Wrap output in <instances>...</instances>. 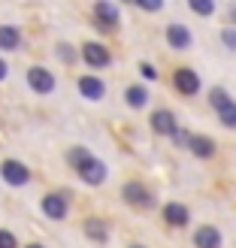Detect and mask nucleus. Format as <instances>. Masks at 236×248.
<instances>
[{
  "label": "nucleus",
  "mask_w": 236,
  "mask_h": 248,
  "mask_svg": "<svg viewBox=\"0 0 236 248\" xmlns=\"http://www.w3.org/2000/svg\"><path fill=\"white\" fill-rule=\"evenodd\" d=\"M28 88L33 91V94H52L55 91V85H58V79H55V73L48 70V67H43V64H33V67H28Z\"/></svg>",
  "instance_id": "obj_1"
},
{
  "label": "nucleus",
  "mask_w": 236,
  "mask_h": 248,
  "mask_svg": "<svg viewBox=\"0 0 236 248\" xmlns=\"http://www.w3.org/2000/svg\"><path fill=\"white\" fill-rule=\"evenodd\" d=\"M40 209H43V215L46 218H52V221H64L70 215V194L64 191H52V194H46L43 200H40Z\"/></svg>",
  "instance_id": "obj_2"
},
{
  "label": "nucleus",
  "mask_w": 236,
  "mask_h": 248,
  "mask_svg": "<svg viewBox=\"0 0 236 248\" xmlns=\"http://www.w3.org/2000/svg\"><path fill=\"white\" fill-rule=\"evenodd\" d=\"M0 179H3L9 188H24V185L31 182V170L21 164L16 157H6L0 160Z\"/></svg>",
  "instance_id": "obj_3"
},
{
  "label": "nucleus",
  "mask_w": 236,
  "mask_h": 248,
  "mask_svg": "<svg viewBox=\"0 0 236 248\" xmlns=\"http://www.w3.org/2000/svg\"><path fill=\"white\" fill-rule=\"evenodd\" d=\"M79 58L88 64L91 70H103V67H109L112 64V55H109V48L103 46V43H97V40H88V43H82V48H79Z\"/></svg>",
  "instance_id": "obj_4"
},
{
  "label": "nucleus",
  "mask_w": 236,
  "mask_h": 248,
  "mask_svg": "<svg viewBox=\"0 0 236 248\" xmlns=\"http://www.w3.org/2000/svg\"><path fill=\"white\" fill-rule=\"evenodd\" d=\"M76 172H79V179H82L85 185H91V188H97V185L106 182V164H103L100 157H94V155L85 157L82 164L76 167Z\"/></svg>",
  "instance_id": "obj_5"
},
{
  "label": "nucleus",
  "mask_w": 236,
  "mask_h": 248,
  "mask_svg": "<svg viewBox=\"0 0 236 248\" xmlns=\"http://www.w3.org/2000/svg\"><path fill=\"white\" fill-rule=\"evenodd\" d=\"M118 21H121L118 6L109 3V0H97V3H94V24H97V28H100V31H115Z\"/></svg>",
  "instance_id": "obj_6"
},
{
  "label": "nucleus",
  "mask_w": 236,
  "mask_h": 248,
  "mask_svg": "<svg viewBox=\"0 0 236 248\" xmlns=\"http://www.w3.org/2000/svg\"><path fill=\"white\" fill-rule=\"evenodd\" d=\"M121 200L127 203V206H133V209H148L155 200H152V194L145 191V185H140V182H127L121 188Z\"/></svg>",
  "instance_id": "obj_7"
},
{
  "label": "nucleus",
  "mask_w": 236,
  "mask_h": 248,
  "mask_svg": "<svg viewBox=\"0 0 236 248\" xmlns=\"http://www.w3.org/2000/svg\"><path fill=\"white\" fill-rule=\"evenodd\" d=\"M173 85H176V91H179V94L194 97L197 91H200V76H197L191 67H179L176 73H173Z\"/></svg>",
  "instance_id": "obj_8"
},
{
  "label": "nucleus",
  "mask_w": 236,
  "mask_h": 248,
  "mask_svg": "<svg viewBox=\"0 0 236 248\" xmlns=\"http://www.w3.org/2000/svg\"><path fill=\"white\" fill-rule=\"evenodd\" d=\"M76 85H79V94L85 100H103V94H106V82L97 76H79Z\"/></svg>",
  "instance_id": "obj_9"
},
{
  "label": "nucleus",
  "mask_w": 236,
  "mask_h": 248,
  "mask_svg": "<svg viewBox=\"0 0 236 248\" xmlns=\"http://www.w3.org/2000/svg\"><path fill=\"white\" fill-rule=\"evenodd\" d=\"M82 233H85V239H91V242H106L109 239V224L103 218H85V224H82Z\"/></svg>",
  "instance_id": "obj_10"
},
{
  "label": "nucleus",
  "mask_w": 236,
  "mask_h": 248,
  "mask_svg": "<svg viewBox=\"0 0 236 248\" xmlns=\"http://www.w3.org/2000/svg\"><path fill=\"white\" fill-rule=\"evenodd\" d=\"M160 212H164V221L170 227H185L191 221V212H188V206H182V203H167L164 209H160Z\"/></svg>",
  "instance_id": "obj_11"
},
{
  "label": "nucleus",
  "mask_w": 236,
  "mask_h": 248,
  "mask_svg": "<svg viewBox=\"0 0 236 248\" xmlns=\"http://www.w3.org/2000/svg\"><path fill=\"white\" fill-rule=\"evenodd\" d=\"M167 46H173V48H191L194 36H191V31L185 28V24H170V28H167Z\"/></svg>",
  "instance_id": "obj_12"
},
{
  "label": "nucleus",
  "mask_w": 236,
  "mask_h": 248,
  "mask_svg": "<svg viewBox=\"0 0 236 248\" xmlns=\"http://www.w3.org/2000/svg\"><path fill=\"white\" fill-rule=\"evenodd\" d=\"M176 127H179V124H176V115H173L170 109H157V112L152 115V130H155L157 136H170Z\"/></svg>",
  "instance_id": "obj_13"
},
{
  "label": "nucleus",
  "mask_w": 236,
  "mask_h": 248,
  "mask_svg": "<svg viewBox=\"0 0 236 248\" xmlns=\"http://www.w3.org/2000/svg\"><path fill=\"white\" fill-rule=\"evenodd\" d=\"M21 48V31L16 24H0V52H18Z\"/></svg>",
  "instance_id": "obj_14"
},
{
  "label": "nucleus",
  "mask_w": 236,
  "mask_h": 248,
  "mask_svg": "<svg viewBox=\"0 0 236 248\" xmlns=\"http://www.w3.org/2000/svg\"><path fill=\"white\" fill-rule=\"evenodd\" d=\"M188 148H191V155H194V157L209 160V157L215 155V140H212V136H194V133H191Z\"/></svg>",
  "instance_id": "obj_15"
},
{
  "label": "nucleus",
  "mask_w": 236,
  "mask_h": 248,
  "mask_svg": "<svg viewBox=\"0 0 236 248\" xmlns=\"http://www.w3.org/2000/svg\"><path fill=\"white\" fill-rule=\"evenodd\" d=\"M194 245L197 248H221V233H218V227L203 224L200 230L194 233Z\"/></svg>",
  "instance_id": "obj_16"
},
{
  "label": "nucleus",
  "mask_w": 236,
  "mask_h": 248,
  "mask_svg": "<svg viewBox=\"0 0 236 248\" xmlns=\"http://www.w3.org/2000/svg\"><path fill=\"white\" fill-rule=\"evenodd\" d=\"M124 103H127L130 109H142L148 103V91L142 88V85H130V88L124 91Z\"/></svg>",
  "instance_id": "obj_17"
},
{
  "label": "nucleus",
  "mask_w": 236,
  "mask_h": 248,
  "mask_svg": "<svg viewBox=\"0 0 236 248\" xmlns=\"http://www.w3.org/2000/svg\"><path fill=\"white\" fill-rule=\"evenodd\" d=\"M218 118H221L224 127H236V103L227 100L224 106H218Z\"/></svg>",
  "instance_id": "obj_18"
},
{
  "label": "nucleus",
  "mask_w": 236,
  "mask_h": 248,
  "mask_svg": "<svg viewBox=\"0 0 236 248\" xmlns=\"http://www.w3.org/2000/svg\"><path fill=\"white\" fill-rule=\"evenodd\" d=\"M188 6L197 12V16H203V18H209L215 12V0H188Z\"/></svg>",
  "instance_id": "obj_19"
},
{
  "label": "nucleus",
  "mask_w": 236,
  "mask_h": 248,
  "mask_svg": "<svg viewBox=\"0 0 236 248\" xmlns=\"http://www.w3.org/2000/svg\"><path fill=\"white\" fill-rule=\"evenodd\" d=\"M55 55L64 61V64H76V58H79V52L73 48L70 43H58V48H55Z\"/></svg>",
  "instance_id": "obj_20"
},
{
  "label": "nucleus",
  "mask_w": 236,
  "mask_h": 248,
  "mask_svg": "<svg viewBox=\"0 0 236 248\" xmlns=\"http://www.w3.org/2000/svg\"><path fill=\"white\" fill-rule=\"evenodd\" d=\"M91 152H88V148H82V145H76V148H70V152H67V164L73 167V170H76L79 164H82V160L85 157H88Z\"/></svg>",
  "instance_id": "obj_21"
},
{
  "label": "nucleus",
  "mask_w": 236,
  "mask_h": 248,
  "mask_svg": "<svg viewBox=\"0 0 236 248\" xmlns=\"http://www.w3.org/2000/svg\"><path fill=\"white\" fill-rule=\"evenodd\" d=\"M209 100H212V106L218 109V106H224V103L230 100V94H227L224 88H212V91H209Z\"/></svg>",
  "instance_id": "obj_22"
},
{
  "label": "nucleus",
  "mask_w": 236,
  "mask_h": 248,
  "mask_svg": "<svg viewBox=\"0 0 236 248\" xmlns=\"http://www.w3.org/2000/svg\"><path fill=\"white\" fill-rule=\"evenodd\" d=\"M0 248H18V239H16V233H12V230L0 227Z\"/></svg>",
  "instance_id": "obj_23"
},
{
  "label": "nucleus",
  "mask_w": 236,
  "mask_h": 248,
  "mask_svg": "<svg viewBox=\"0 0 236 248\" xmlns=\"http://www.w3.org/2000/svg\"><path fill=\"white\" fill-rule=\"evenodd\" d=\"M140 9H145V12H160L164 9V0H133Z\"/></svg>",
  "instance_id": "obj_24"
},
{
  "label": "nucleus",
  "mask_w": 236,
  "mask_h": 248,
  "mask_svg": "<svg viewBox=\"0 0 236 248\" xmlns=\"http://www.w3.org/2000/svg\"><path fill=\"white\" fill-rule=\"evenodd\" d=\"M170 136H173V142H176L179 148H188V142H191V133H188V130H179V127L173 130Z\"/></svg>",
  "instance_id": "obj_25"
},
{
  "label": "nucleus",
  "mask_w": 236,
  "mask_h": 248,
  "mask_svg": "<svg viewBox=\"0 0 236 248\" xmlns=\"http://www.w3.org/2000/svg\"><path fill=\"white\" fill-rule=\"evenodd\" d=\"M221 43H224L227 48H236V28H224V31H221Z\"/></svg>",
  "instance_id": "obj_26"
},
{
  "label": "nucleus",
  "mask_w": 236,
  "mask_h": 248,
  "mask_svg": "<svg viewBox=\"0 0 236 248\" xmlns=\"http://www.w3.org/2000/svg\"><path fill=\"white\" fill-rule=\"evenodd\" d=\"M140 73H142L148 82H155V79H157V70H155L152 64H140Z\"/></svg>",
  "instance_id": "obj_27"
},
{
  "label": "nucleus",
  "mask_w": 236,
  "mask_h": 248,
  "mask_svg": "<svg viewBox=\"0 0 236 248\" xmlns=\"http://www.w3.org/2000/svg\"><path fill=\"white\" fill-rule=\"evenodd\" d=\"M6 76H9V64H6V61H3V58H0V82H3Z\"/></svg>",
  "instance_id": "obj_28"
},
{
  "label": "nucleus",
  "mask_w": 236,
  "mask_h": 248,
  "mask_svg": "<svg viewBox=\"0 0 236 248\" xmlns=\"http://www.w3.org/2000/svg\"><path fill=\"white\" fill-rule=\"evenodd\" d=\"M227 18L236 24V3H230V9H227Z\"/></svg>",
  "instance_id": "obj_29"
},
{
  "label": "nucleus",
  "mask_w": 236,
  "mask_h": 248,
  "mask_svg": "<svg viewBox=\"0 0 236 248\" xmlns=\"http://www.w3.org/2000/svg\"><path fill=\"white\" fill-rule=\"evenodd\" d=\"M24 248H46V245H40V242H31V245H24Z\"/></svg>",
  "instance_id": "obj_30"
},
{
  "label": "nucleus",
  "mask_w": 236,
  "mask_h": 248,
  "mask_svg": "<svg viewBox=\"0 0 236 248\" xmlns=\"http://www.w3.org/2000/svg\"><path fill=\"white\" fill-rule=\"evenodd\" d=\"M130 248H145V245H140V242H133V245H130Z\"/></svg>",
  "instance_id": "obj_31"
},
{
  "label": "nucleus",
  "mask_w": 236,
  "mask_h": 248,
  "mask_svg": "<svg viewBox=\"0 0 236 248\" xmlns=\"http://www.w3.org/2000/svg\"><path fill=\"white\" fill-rule=\"evenodd\" d=\"M124 3H133V0H124Z\"/></svg>",
  "instance_id": "obj_32"
}]
</instances>
